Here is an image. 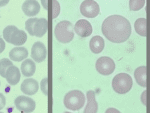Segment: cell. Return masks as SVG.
<instances>
[{
	"label": "cell",
	"instance_id": "6da1fadb",
	"mask_svg": "<svg viewBox=\"0 0 150 113\" xmlns=\"http://www.w3.org/2000/svg\"><path fill=\"white\" fill-rule=\"evenodd\" d=\"M102 33L113 43H122L131 35V25L128 19L121 15H111L102 23Z\"/></svg>",
	"mask_w": 150,
	"mask_h": 113
},
{
	"label": "cell",
	"instance_id": "7a4b0ae2",
	"mask_svg": "<svg viewBox=\"0 0 150 113\" xmlns=\"http://www.w3.org/2000/svg\"><path fill=\"white\" fill-rule=\"evenodd\" d=\"M54 36L60 43H69L74 38L73 25L70 21L63 20L55 26Z\"/></svg>",
	"mask_w": 150,
	"mask_h": 113
},
{
	"label": "cell",
	"instance_id": "3957f363",
	"mask_svg": "<svg viewBox=\"0 0 150 113\" xmlns=\"http://www.w3.org/2000/svg\"><path fill=\"white\" fill-rule=\"evenodd\" d=\"M4 40L15 46H21L27 40V35L23 30L18 29L14 25H8L3 30Z\"/></svg>",
	"mask_w": 150,
	"mask_h": 113
},
{
	"label": "cell",
	"instance_id": "277c9868",
	"mask_svg": "<svg viewBox=\"0 0 150 113\" xmlns=\"http://www.w3.org/2000/svg\"><path fill=\"white\" fill-rule=\"evenodd\" d=\"M63 103L67 109L77 111L85 105V95L80 90H71L64 96Z\"/></svg>",
	"mask_w": 150,
	"mask_h": 113
},
{
	"label": "cell",
	"instance_id": "5b68a950",
	"mask_svg": "<svg viewBox=\"0 0 150 113\" xmlns=\"http://www.w3.org/2000/svg\"><path fill=\"white\" fill-rule=\"evenodd\" d=\"M25 29L31 36L42 37L47 31V20L45 18H29L25 22Z\"/></svg>",
	"mask_w": 150,
	"mask_h": 113
},
{
	"label": "cell",
	"instance_id": "8992f818",
	"mask_svg": "<svg viewBox=\"0 0 150 113\" xmlns=\"http://www.w3.org/2000/svg\"><path fill=\"white\" fill-rule=\"evenodd\" d=\"M133 81L129 74L119 73L112 80V88L118 94H125L132 88Z\"/></svg>",
	"mask_w": 150,
	"mask_h": 113
},
{
	"label": "cell",
	"instance_id": "52a82bcc",
	"mask_svg": "<svg viewBox=\"0 0 150 113\" xmlns=\"http://www.w3.org/2000/svg\"><path fill=\"white\" fill-rule=\"evenodd\" d=\"M96 70L102 75H110L115 70V63L112 58L107 56L99 57L95 64Z\"/></svg>",
	"mask_w": 150,
	"mask_h": 113
},
{
	"label": "cell",
	"instance_id": "ba28073f",
	"mask_svg": "<svg viewBox=\"0 0 150 113\" xmlns=\"http://www.w3.org/2000/svg\"><path fill=\"white\" fill-rule=\"evenodd\" d=\"M80 12L84 17L95 18L98 16L100 8L98 3L94 0H84L80 5Z\"/></svg>",
	"mask_w": 150,
	"mask_h": 113
},
{
	"label": "cell",
	"instance_id": "9c48e42d",
	"mask_svg": "<svg viewBox=\"0 0 150 113\" xmlns=\"http://www.w3.org/2000/svg\"><path fill=\"white\" fill-rule=\"evenodd\" d=\"M14 105L16 109L22 112H32L36 107V103L32 98L26 96H18L14 100Z\"/></svg>",
	"mask_w": 150,
	"mask_h": 113
},
{
	"label": "cell",
	"instance_id": "30bf717a",
	"mask_svg": "<svg viewBox=\"0 0 150 113\" xmlns=\"http://www.w3.org/2000/svg\"><path fill=\"white\" fill-rule=\"evenodd\" d=\"M74 32L80 37H88L92 33V25L86 19H80L74 25Z\"/></svg>",
	"mask_w": 150,
	"mask_h": 113
},
{
	"label": "cell",
	"instance_id": "8fae6325",
	"mask_svg": "<svg viewBox=\"0 0 150 113\" xmlns=\"http://www.w3.org/2000/svg\"><path fill=\"white\" fill-rule=\"evenodd\" d=\"M31 57L37 63L43 62L46 59V46L42 42H35L31 49Z\"/></svg>",
	"mask_w": 150,
	"mask_h": 113
},
{
	"label": "cell",
	"instance_id": "7c38bea8",
	"mask_svg": "<svg viewBox=\"0 0 150 113\" xmlns=\"http://www.w3.org/2000/svg\"><path fill=\"white\" fill-rule=\"evenodd\" d=\"M22 11L28 17H34L40 11V4L36 0H25L22 4Z\"/></svg>",
	"mask_w": 150,
	"mask_h": 113
},
{
	"label": "cell",
	"instance_id": "4fadbf2b",
	"mask_svg": "<svg viewBox=\"0 0 150 113\" xmlns=\"http://www.w3.org/2000/svg\"><path fill=\"white\" fill-rule=\"evenodd\" d=\"M21 91L26 95H33L39 89V84L35 79L27 78L21 84Z\"/></svg>",
	"mask_w": 150,
	"mask_h": 113
},
{
	"label": "cell",
	"instance_id": "5bb4252c",
	"mask_svg": "<svg viewBox=\"0 0 150 113\" xmlns=\"http://www.w3.org/2000/svg\"><path fill=\"white\" fill-rule=\"evenodd\" d=\"M20 77H21V72L16 66L11 65L7 68L5 78L7 82L10 84V85H16L20 81Z\"/></svg>",
	"mask_w": 150,
	"mask_h": 113
},
{
	"label": "cell",
	"instance_id": "9a60e30c",
	"mask_svg": "<svg viewBox=\"0 0 150 113\" xmlns=\"http://www.w3.org/2000/svg\"><path fill=\"white\" fill-rule=\"evenodd\" d=\"M87 105L84 109V113H96L98 111V104L95 99V92L93 90L87 91Z\"/></svg>",
	"mask_w": 150,
	"mask_h": 113
},
{
	"label": "cell",
	"instance_id": "2e32d148",
	"mask_svg": "<svg viewBox=\"0 0 150 113\" xmlns=\"http://www.w3.org/2000/svg\"><path fill=\"white\" fill-rule=\"evenodd\" d=\"M9 57L13 61H22L26 57H28V51L24 47H15L11 49V51L9 52Z\"/></svg>",
	"mask_w": 150,
	"mask_h": 113
},
{
	"label": "cell",
	"instance_id": "e0dca14e",
	"mask_svg": "<svg viewBox=\"0 0 150 113\" xmlns=\"http://www.w3.org/2000/svg\"><path fill=\"white\" fill-rule=\"evenodd\" d=\"M105 46V43H104V39L101 36H94L91 38L90 42H89V47H90L91 51L95 54H98L100 52H102V50L104 49Z\"/></svg>",
	"mask_w": 150,
	"mask_h": 113
},
{
	"label": "cell",
	"instance_id": "ac0fdd59",
	"mask_svg": "<svg viewBox=\"0 0 150 113\" xmlns=\"http://www.w3.org/2000/svg\"><path fill=\"white\" fill-rule=\"evenodd\" d=\"M36 65L32 59H25L21 64V73L26 77H30L35 73Z\"/></svg>",
	"mask_w": 150,
	"mask_h": 113
},
{
	"label": "cell",
	"instance_id": "d6986e66",
	"mask_svg": "<svg viewBox=\"0 0 150 113\" xmlns=\"http://www.w3.org/2000/svg\"><path fill=\"white\" fill-rule=\"evenodd\" d=\"M134 77L136 79V82L142 87H146V66H140L136 68L134 71Z\"/></svg>",
	"mask_w": 150,
	"mask_h": 113
},
{
	"label": "cell",
	"instance_id": "ffe728a7",
	"mask_svg": "<svg viewBox=\"0 0 150 113\" xmlns=\"http://www.w3.org/2000/svg\"><path fill=\"white\" fill-rule=\"evenodd\" d=\"M146 18H138L134 23V28L136 33H138L140 36L146 37L147 36V28H146Z\"/></svg>",
	"mask_w": 150,
	"mask_h": 113
},
{
	"label": "cell",
	"instance_id": "44dd1931",
	"mask_svg": "<svg viewBox=\"0 0 150 113\" xmlns=\"http://www.w3.org/2000/svg\"><path fill=\"white\" fill-rule=\"evenodd\" d=\"M145 5V0H129V8L132 11H138Z\"/></svg>",
	"mask_w": 150,
	"mask_h": 113
},
{
	"label": "cell",
	"instance_id": "7402d4cb",
	"mask_svg": "<svg viewBox=\"0 0 150 113\" xmlns=\"http://www.w3.org/2000/svg\"><path fill=\"white\" fill-rule=\"evenodd\" d=\"M11 65H13V64H12V62L9 59L3 58V59L0 60V75H1L2 77L5 78L7 68H8L9 66H11Z\"/></svg>",
	"mask_w": 150,
	"mask_h": 113
},
{
	"label": "cell",
	"instance_id": "603a6c76",
	"mask_svg": "<svg viewBox=\"0 0 150 113\" xmlns=\"http://www.w3.org/2000/svg\"><path fill=\"white\" fill-rule=\"evenodd\" d=\"M60 12V5L57 0H52V18L56 19L59 15Z\"/></svg>",
	"mask_w": 150,
	"mask_h": 113
},
{
	"label": "cell",
	"instance_id": "cb8c5ba5",
	"mask_svg": "<svg viewBox=\"0 0 150 113\" xmlns=\"http://www.w3.org/2000/svg\"><path fill=\"white\" fill-rule=\"evenodd\" d=\"M40 88L42 90L43 94L47 95V78H43L40 83Z\"/></svg>",
	"mask_w": 150,
	"mask_h": 113
},
{
	"label": "cell",
	"instance_id": "d4e9b609",
	"mask_svg": "<svg viewBox=\"0 0 150 113\" xmlns=\"http://www.w3.org/2000/svg\"><path fill=\"white\" fill-rule=\"evenodd\" d=\"M6 104V99H5V96H4L2 93H0V110H2L4 108Z\"/></svg>",
	"mask_w": 150,
	"mask_h": 113
},
{
	"label": "cell",
	"instance_id": "484cf974",
	"mask_svg": "<svg viewBox=\"0 0 150 113\" xmlns=\"http://www.w3.org/2000/svg\"><path fill=\"white\" fill-rule=\"evenodd\" d=\"M4 49H5V41L0 37V53H2Z\"/></svg>",
	"mask_w": 150,
	"mask_h": 113
},
{
	"label": "cell",
	"instance_id": "4316f807",
	"mask_svg": "<svg viewBox=\"0 0 150 113\" xmlns=\"http://www.w3.org/2000/svg\"><path fill=\"white\" fill-rule=\"evenodd\" d=\"M146 93H147V91L144 90V92L142 93V95H141V100H142V103H143L144 105H146V100H145V97H146Z\"/></svg>",
	"mask_w": 150,
	"mask_h": 113
},
{
	"label": "cell",
	"instance_id": "83f0119b",
	"mask_svg": "<svg viewBox=\"0 0 150 113\" xmlns=\"http://www.w3.org/2000/svg\"><path fill=\"white\" fill-rule=\"evenodd\" d=\"M9 0H0V7H3L8 4Z\"/></svg>",
	"mask_w": 150,
	"mask_h": 113
},
{
	"label": "cell",
	"instance_id": "f1b7e54d",
	"mask_svg": "<svg viewBox=\"0 0 150 113\" xmlns=\"http://www.w3.org/2000/svg\"><path fill=\"white\" fill-rule=\"evenodd\" d=\"M41 2H42L43 7H44L45 9H47L48 8V6H47V0H41Z\"/></svg>",
	"mask_w": 150,
	"mask_h": 113
},
{
	"label": "cell",
	"instance_id": "f546056e",
	"mask_svg": "<svg viewBox=\"0 0 150 113\" xmlns=\"http://www.w3.org/2000/svg\"><path fill=\"white\" fill-rule=\"evenodd\" d=\"M106 112H119V111H118V110L117 109H113V108H109V109H107V110H106Z\"/></svg>",
	"mask_w": 150,
	"mask_h": 113
},
{
	"label": "cell",
	"instance_id": "4dcf8cb0",
	"mask_svg": "<svg viewBox=\"0 0 150 113\" xmlns=\"http://www.w3.org/2000/svg\"><path fill=\"white\" fill-rule=\"evenodd\" d=\"M0 85H1V83H0Z\"/></svg>",
	"mask_w": 150,
	"mask_h": 113
}]
</instances>
